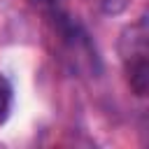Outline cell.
<instances>
[{
	"label": "cell",
	"instance_id": "1",
	"mask_svg": "<svg viewBox=\"0 0 149 149\" xmlns=\"http://www.w3.org/2000/svg\"><path fill=\"white\" fill-rule=\"evenodd\" d=\"M49 16V42L54 44V58L63 63L72 74H95L98 54L86 30L72 21L63 9L47 12Z\"/></svg>",
	"mask_w": 149,
	"mask_h": 149
},
{
	"label": "cell",
	"instance_id": "2",
	"mask_svg": "<svg viewBox=\"0 0 149 149\" xmlns=\"http://www.w3.org/2000/svg\"><path fill=\"white\" fill-rule=\"evenodd\" d=\"M119 56L128 88L133 95L144 98L149 91V26L144 16H140L121 33Z\"/></svg>",
	"mask_w": 149,
	"mask_h": 149
},
{
	"label": "cell",
	"instance_id": "3",
	"mask_svg": "<svg viewBox=\"0 0 149 149\" xmlns=\"http://www.w3.org/2000/svg\"><path fill=\"white\" fill-rule=\"evenodd\" d=\"M12 102H14V88H12L9 79L5 74H0V123H5L9 119Z\"/></svg>",
	"mask_w": 149,
	"mask_h": 149
},
{
	"label": "cell",
	"instance_id": "4",
	"mask_svg": "<svg viewBox=\"0 0 149 149\" xmlns=\"http://www.w3.org/2000/svg\"><path fill=\"white\" fill-rule=\"evenodd\" d=\"M128 5H130V0H100V7L105 14H121Z\"/></svg>",
	"mask_w": 149,
	"mask_h": 149
},
{
	"label": "cell",
	"instance_id": "5",
	"mask_svg": "<svg viewBox=\"0 0 149 149\" xmlns=\"http://www.w3.org/2000/svg\"><path fill=\"white\" fill-rule=\"evenodd\" d=\"M35 7H40L42 12H54V9H61L63 0H30Z\"/></svg>",
	"mask_w": 149,
	"mask_h": 149
}]
</instances>
